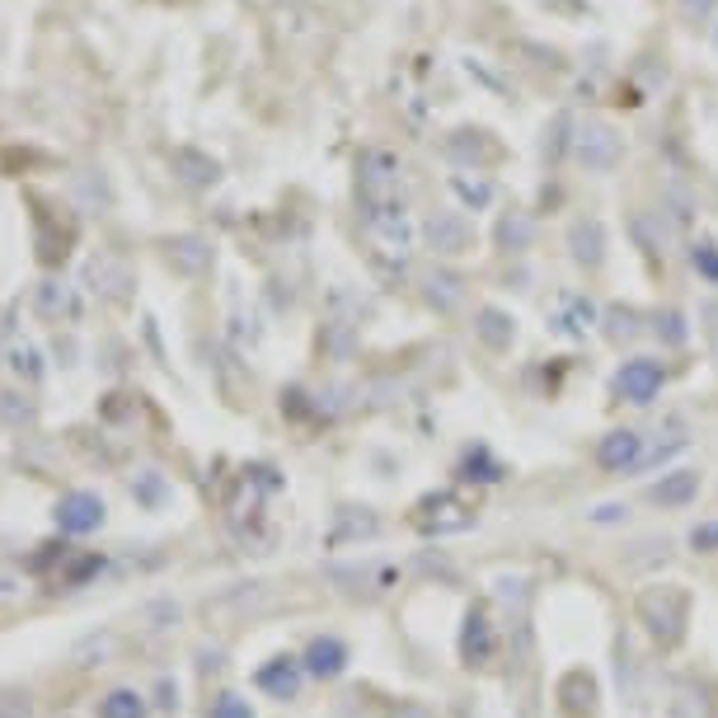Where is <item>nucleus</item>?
<instances>
[{"mask_svg":"<svg viewBox=\"0 0 718 718\" xmlns=\"http://www.w3.org/2000/svg\"><path fill=\"white\" fill-rule=\"evenodd\" d=\"M0 718H33L29 695H0Z\"/></svg>","mask_w":718,"mask_h":718,"instance_id":"nucleus-16","label":"nucleus"},{"mask_svg":"<svg viewBox=\"0 0 718 718\" xmlns=\"http://www.w3.org/2000/svg\"><path fill=\"white\" fill-rule=\"evenodd\" d=\"M574 259L578 263H601V226L597 221L574 226Z\"/></svg>","mask_w":718,"mask_h":718,"instance_id":"nucleus-13","label":"nucleus"},{"mask_svg":"<svg viewBox=\"0 0 718 718\" xmlns=\"http://www.w3.org/2000/svg\"><path fill=\"white\" fill-rule=\"evenodd\" d=\"M57 526H61V536H90L103 526V498L99 493H67L57 502Z\"/></svg>","mask_w":718,"mask_h":718,"instance_id":"nucleus-2","label":"nucleus"},{"mask_svg":"<svg viewBox=\"0 0 718 718\" xmlns=\"http://www.w3.org/2000/svg\"><path fill=\"white\" fill-rule=\"evenodd\" d=\"M625 517H629L625 502H601L597 512H591V521H597V526H616V521H625Z\"/></svg>","mask_w":718,"mask_h":718,"instance_id":"nucleus-17","label":"nucleus"},{"mask_svg":"<svg viewBox=\"0 0 718 718\" xmlns=\"http://www.w3.org/2000/svg\"><path fill=\"white\" fill-rule=\"evenodd\" d=\"M432 240H441V245H451V253L465 245V230L456 226V221H447V226H432Z\"/></svg>","mask_w":718,"mask_h":718,"instance_id":"nucleus-18","label":"nucleus"},{"mask_svg":"<svg viewBox=\"0 0 718 718\" xmlns=\"http://www.w3.org/2000/svg\"><path fill=\"white\" fill-rule=\"evenodd\" d=\"M460 652H465V662H489V652H493V629L483 616H470L465 620V634H460Z\"/></svg>","mask_w":718,"mask_h":718,"instance_id":"nucleus-9","label":"nucleus"},{"mask_svg":"<svg viewBox=\"0 0 718 718\" xmlns=\"http://www.w3.org/2000/svg\"><path fill=\"white\" fill-rule=\"evenodd\" d=\"M648 498L658 507H690L700 498V470H671L648 489Z\"/></svg>","mask_w":718,"mask_h":718,"instance_id":"nucleus-7","label":"nucleus"},{"mask_svg":"<svg viewBox=\"0 0 718 718\" xmlns=\"http://www.w3.org/2000/svg\"><path fill=\"white\" fill-rule=\"evenodd\" d=\"M207 718H253L249 700H240V695H217V705L207 709Z\"/></svg>","mask_w":718,"mask_h":718,"instance_id":"nucleus-14","label":"nucleus"},{"mask_svg":"<svg viewBox=\"0 0 718 718\" xmlns=\"http://www.w3.org/2000/svg\"><path fill=\"white\" fill-rule=\"evenodd\" d=\"M99 718H146V700H141L137 690L118 686V690H109L99 700Z\"/></svg>","mask_w":718,"mask_h":718,"instance_id":"nucleus-11","label":"nucleus"},{"mask_svg":"<svg viewBox=\"0 0 718 718\" xmlns=\"http://www.w3.org/2000/svg\"><path fill=\"white\" fill-rule=\"evenodd\" d=\"M301 676H306V667H301V658H272V662H263L259 667V690H268L272 700H291L296 690H301Z\"/></svg>","mask_w":718,"mask_h":718,"instance_id":"nucleus-5","label":"nucleus"},{"mask_svg":"<svg viewBox=\"0 0 718 718\" xmlns=\"http://www.w3.org/2000/svg\"><path fill=\"white\" fill-rule=\"evenodd\" d=\"M479 338H483V343H489V348H507V343H512V320H507V315L502 310H479Z\"/></svg>","mask_w":718,"mask_h":718,"instance_id":"nucleus-12","label":"nucleus"},{"mask_svg":"<svg viewBox=\"0 0 718 718\" xmlns=\"http://www.w3.org/2000/svg\"><path fill=\"white\" fill-rule=\"evenodd\" d=\"M686 616H690V597L686 587L662 582V587H648L639 597V620L648 625V634L658 644H676L686 634Z\"/></svg>","mask_w":718,"mask_h":718,"instance_id":"nucleus-1","label":"nucleus"},{"mask_svg":"<svg viewBox=\"0 0 718 718\" xmlns=\"http://www.w3.org/2000/svg\"><path fill=\"white\" fill-rule=\"evenodd\" d=\"M390 718H432V714L422 709V705H399V709H395Z\"/></svg>","mask_w":718,"mask_h":718,"instance_id":"nucleus-21","label":"nucleus"},{"mask_svg":"<svg viewBox=\"0 0 718 718\" xmlns=\"http://www.w3.org/2000/svg\"><path fill=\"white\" fill-rule=\"evenodd\" d=\"M616 390L629 399V405H652L658 390H662V362H652V357H634V362L620 367Z\"/></svg>","mask_w":718,"mask_h":718,"instance_id":"nucleus-3","label":"nucleus"},{"mask_svg":"<svg viewBox=\"0 0 718 718\" xmlns=\"http://www.w3.org/2000/svg\"><path fill=\"white\" fill-rule=\"evenodd\" d=\"M502 240L507 245H526V240H531V226H526V221H507L502 226Z\"/></svg>","mask_w":718,"mask_h":718,"instance_id":"nucleus-20","label":"nucleus"},{"mask_svg":"<svg viewBox=\"0 0 718 718\" xmlns=\"http://www.w3.org/2000/svg\"><path fill=\"white\" fill-rule=\"evenodd\" d=\"M422 507H428V512H437V517H422L418 526H422V531H428V536H447V531H470V526H475V512H470V507H460L451 493H437L432 502H422Z\"/></svg>","mask_w":718,"mask_h":718,"instance_id":"nucleus-6","label":"nucleus"},{"mask_svg":"<svg viewBox=\"0 0 718 718\" xmlns=\"http://www.w3.org/2000/svg\"><path fill=\"white\" fill-rule=\"evenodd\" d=\"M695 268H705L709 278H718V253H714V245H695Z\"/></svg>","mask_w":718,"mask_h":718,"instance_id":"nucleus-19","label":"nucleus"},{"mask_svg":"<svg viewBox=\"0 0 718 718\" xmlns=\"http://www.w3.org/2000/svg\"><path fill=\"white\" fill-rule=\"evenodd\" d=\"M690 545L700 549V555H714V549H718V521H700V526H695Z\"/></svg>","mask_w":718,"mask_h":718,"instance_id":"nucleus-15","label":"nucleus"},{"mask_svg":"<svg viewBox=\"0 0 718 718\" xmlns=\"http://www.w3.org/2000/svg\"><path fill=\"white\" fill-rule=\"evenodd\" d=\"M559 695H564V709H568V714H587L591 700H597V686H591L587 671H568L564 686H559Z\"/></svg>","mask_w":718,"mask_h":718,"instance_id":"nucleus-10","label":"nucleus"},{"mask_svg":"<svg viewBox=\"0 0 718 718\" xmlns=\"http://www.w3.org/2000/svg\"><path fill=\"white\" fill-rule=\"evenodd\" d=\"M301 667H306L310 676H320V681H333V676L348 667V648L338 644V639H310Z\"/></svg>","mask_w":718,"mask_h":718,"instance_id":"nucleus-8","label":"nucleus"},{"mask_svg":"<svg viewBox=\"0 0 718 718\" xmlns=\"http://www.w3.org/2000/svg\"><path fill=\"white\" fill-rule=\"evenodd\" d=\"M597 460L606 465V470L625 475V470H634V465L644 460V437H639V432H629V428L606 432V437H601V447H597Z\"/></svg>","mask_w":718,"mask_h":718,"instance_id":"nucleus-4","label":"nucleus"}]
</instances>
